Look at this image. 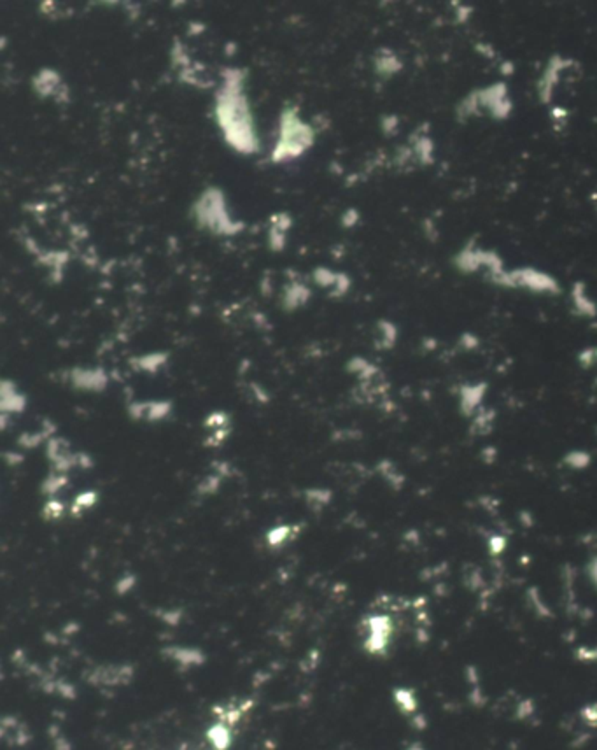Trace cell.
<instances>
[{
    "label": "cell",
    "mask_w": 597,
    "mask_h": 750,
    "mask_svg": "<svg viewBox=\"0 0 597 750\" xmlns=\"http://www.w3.org/2000/svg\"><path fill=\"white\" fill-rule=\"evenodd\" d=\"M207 738H209V741L216 750H226L232 744V733H229L228 726H224L222 722L214 724L209 729V733H207Z\"/></svg>",
    "instance_id": "6da1fadb"
}]
</instances>
